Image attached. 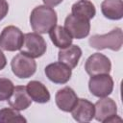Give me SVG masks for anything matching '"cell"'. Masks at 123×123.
Returning <instances> with one entry per match:
<instances>
[{"label":"cell","instance_id":"cell-1","mask_svg":"<svg viewBox=\"0 0 123 123\" xmlns=\"http://www.w3.org/2000/svg\"><path fill=\"white\" fill-rule=\"evenodd\" d=\"M58 21L56 11L46 5L36 7L30 15V25L37 34H46L56 26Z\"/></svg>","mask_w":123,"mask_h":123},{"label":"cell","instance_id":"cell-2","mask_svg":"<svg viewBox=\"0 0 123 123\" xmlns=\"http://www.w3.org/2000/svg\"><path fill=\"white\" fill-rule=\"evenodd\" d=\"M89 45L97 50L111 49L112 51H119L123 44V33L121 28H114L108 34L93 35L88 39Z\"/></svg>","mask_w":123,"mask_h":123},{"label":"cell","instance_id":"cell-3","mask_svg":"<svg viewBox=\"0 0 123 123\" xmlns=\"http://www.w3.org/2000/svg\"><path fill=\"white\" fill-rule=\"evenodd\" d=\"M94 117L97 121L103 123H114L121 122L122 119L116 114L117 113V106L115 102L107 97H102L94 104Z\"/></svg>","mask_w":123,"mask_h":123},{"label":"cell","instance_id":"cell-4","mask_svg":"<svg viewBox=\"0 0 123 123\" xmlns=\"http://www.w3.org/2000/svg\"><path fill=\"white\" fill-rule=\"evenodd\" d=\"M46 42L39 34L34 32L24 35L23 44L20 48V53L36 59L43 56L46 52Z\"/></svg>","mask_w":123,"mask_h":123},{"label":"cell","instance_id":"cell-5","mask_svg":"<svg viewBox=\"0 0 123 123\" xmlns=\"http://www.w3.org/2000/svg\"><path fill=\"white\" fill-rule=\"evenodd\" d=\"M23 38L24 35L19 28L13 25L7 26L0 34V48L10 52L20 50L23 44Z\"/></svg>","mask_w":123,"mask_h":123},{"label":"cell","instance_id":"cell-6","mask_svg":"<svg viewBox=\"0 0 123 123\" xmlns=\"http://www.w3.org/2000/svg\"><path fill=\"white\" fill-rule=\"evenodd\" d=\"M11 67L12 73L16 77L20 79H27L35 74L37 70V63L33 58L20 53L12 58Z\"/></svg>","mask_w":123,"mask_h":123},{"label":"cell","instance_id":"cell-7","mask_svg":"<svg viewBox=\"0 0 123 123\" xmlns=\"http://www.w3.org/2000/svg\"><path fill=\"white\" fill-rule=\"evenodd\" d=\"M88 88L91 94L96 97H107L112 92L113 80L110 74H98L91 76L88 81Z\"/></svg>","mask_w":123,"mask_h":123},{"label":"cell","instance_id":"cell-8","mask_svg":"<svg viewBox=\"0 0 123 123\" xmlns=\"http://www.w3.org/2000/svg\"><path fill=\"white\" fill-rule=\"evenodd\" d=\"M64 29L69 33L72 38L82 39L88 36L90 31L89 20L68 14L64 20Z\"/></svg>","mask_w":123,"mask_h":123},{"label":"cell","instance_id":"cell-9","mask_svg":"<svg viewBox=\"0 0 123 123\" xmlns=\"http://www.w3.org/2000/svg\"><path fill=\"white\" fill-rule=\"evenodd\" d=\"M85 69L90 76L98 74H110L111 63L110 59L101 53H94L87 58L85 63Z\"/></svg>","mask_w":123,"mask_h":123},{"label":"cell","instance_id":"cell-10","mask_svg":"<svg viewBox=\"0 0 123 123\" xmlns=\"http://www.w3.org/2000/svg\"><path fill=\"white\" fill-rule=\"evenodd\" d=\"M46 77L54 84H65L67 83L72 75L71 68L63 64L61 62H56L48 64L44 69Z\"/></svg>","mask_w":123,"mask_h":123},{"label":"cell","instance_id":"cell-11","mask_svg":"<svg viewBox=\"0 0 123 123\" xmlns=\"http://www.w3.org/2000/svg\"><path fill=\"white\" fill-rule=\"evenodd\" d=\"M70 112L74 120L77 122H89L94 118V104L84 98L78 99L75 107L71 110Z\"/></svg>","mask_w":123,"mask_h":123},{"label":"cell","instance_id":"cell-12","mask_svg":"<svg viewBox=\"0 0 123 123\" xmlns=\"http://www.w3.org/2000/svg\"><path fill=\"white\" fill-rule=\"evenodd\" d=\"M78 96L75 91L70 86H64L62 89H59L55 96V101L57 107L65 112L71 111V110L75 107Z\"/></svg>","mask_w":123,"mask_h":123},{"label":"cell","instance_id":"cell-13","mask_svg":"<svg viewBox=\"0 0 123 123\" xmlns=\"http://www.w3.org/2000/svg\"><path fill=\"white\" fill-rule=\"evenodd\" d=\"M8 102L12 108L17 111H24L31 106L32 99L27 92L26 86H14L11 97L8 99Z\"/></svg>","mask_w":123,"mask_h":123},{"label":"cell","instance_id":"cell-14","mask_svg":"<svg viewBox=\"0 0 123 123\" xmlns=\"http://www.w3.org/2000/svg\"><path fill=\"white\" fill-rule=\"evenodd\" d=\"M82 56V49L77 45H69L62 48L58 53L59 62L67 65L69 68H75Z\"/></svg>","mask_w":123,"mask_h":123},{"label":"cell","instance_id":"cell-15","mask_svg":"<svg viewBox=\"0 0 123 123\" xmlns=\"http://www.w3.org/2000/svg\"><path fill=\"white\" fill-rule=\"evenodd\" d=\"M26 89L32 101L39 104H44L50 101V93L41 82L36 80L30 81L26 86Z\"/></svg>","mask_w":123,"mask_h":123},{"label":"cell","instance_id":"cell-16","mask_svg":"<svg viewBox=\"0 0 123 123\" xmlns=\"http://www.w3.org/2000/svg\"><path fill=\"white\" fill-rule=\"evenodd\" d=\"M103 15L111 20H119L123 17L122 0H104L101 4Z\"/></svg>","mask_w":123,"mask_h":123},{"label":"cell","instance_id":"cell-17","mask_svg":"<svg viewBox=\"0 0 123 123\" xmlns=\"http://www.w3.org/2000/svg\"><path fill=\"white\" fill-rule=\"evenodd\" d=\"M48 34L53 44L60 49L68 47L72 44V37L62 26H54Z\"/></svg>","mask_w":123,"mask_h":123},{"label":"cell","instance_id":"cell-18","mask_svg":"<svg viewBox=\"0 0 123 123\" xmlns=\"http://www.w3.org/2000/svg\"><path fill=\"white\" fill-rule=\"evenodd\" d=\"M71 13L75 16H78L86 20H90L95 16L96 9H95V6L92 4V2L88 0H79L78 2L72 5Z\"/></svg>","mask_w":123,"mask_h":123},{"label":"cell","instance_id":"cell-19","mask_svg":"<svg viewBox=\"0 0 123 123\" xmlns=\"http://www.w3.org/2000/svg\"><path fill=\"white\" fill-rule=\"evenodd\" d=\"M26 123L27 120L20 112L13 108H4L0 110V123Z\"/></svg>","mask_w":123,"mask_h":123},{"label":"cell","instance_id":"cell-20","mask_svg":"<svg viewBox=\"0 0 123 123\" xmlns=\"http://www.w3.org/2000/svg\"><path fill=\"white\" fill-rule=\"evenodd\" d=\"M14 86L12 82L8 78H0V101L8 100L12 91Z\"/></svg>","mask_w":123,"mask_h":123},{"label":"cell","instance_id":"cell-21","mask_svg":"<svg viewBox=\"0 0 123 123\" xmlns=\"http://www.w3.org/2000/svg\"><path fill=\"white\" fill-rule=\"evenodd\" d=\"M9 12V4L6 0H0V20H2Z\"/></svg>","mask_w":123,"mask_h":123},{"label":"cell","instance_id":"cell-22","mask_svg":"<svg viewBox=\"0 0 123 123\" xmlns=\"http://www.w3.org/2000/svg\"><path fill=\"white\" fill-rule=\"evenodd\" d=\"M43 1V3H44V5H46V6H48V7H56V6H58L59 4H61L63 0H42Z\"/></svg>","mask_w":123,"mask_h":123},{"label":"cell","instance_id":"cell-23","mask_svg":"<svg viewBox=\"0 0 123 123\" xmlns=\"http://www.w3.org/2000/svg\"><path fill=\"white\" fill-rule=\"evenodd\" d=\"M6 64H7V59H6L4 53L2 52V50L0 48V70L4 69V67L6 66Z\"/></svg>","mask_w":123,"mask_h":123}]
</instances>
